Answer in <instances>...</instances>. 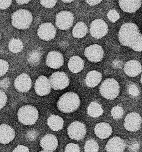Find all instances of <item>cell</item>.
I'll return each instance as SVG.
<instances>
[{"instance_id": "obj_22", "label": "cell", "mask_w": 142, "mask_h": 152, "mask_svg": "<svg viewBox=\"0 0 142 152\" xmlns=\"http://www.w3.org/2000/svg\"><path fill=\"white\" fill-rule=\"evenodd\" d=\"M84 66L83 59L78 56H73L69 59L68 67L73 73H78L82 71Z\"/></svg>"}, {"instance_id": "obj_42", "label": "cell", "mask_w": 142, "mask_h": 152, "mask_svg": "<svg viewBox=\"0 0 142 152\" xmlns=\"http://www.w3.org/2000/svg\"><path fill=\"white\" fill-rule=\"evenodd\" d=\"M52 152V151H46V150H43V151H41V152Z\"/></svg>"}, {"instance_id": "obj_15", "label": "cell", "mask_w": 142, "mask_h": 152, "mask_svg": "<svg viewBox=\"0 0 142 152\" xmlns=\"http://www.w3.org/2000/svg\"><path fill=\"white\" fill-rule=\"evenodd\" d=\"M46 63L51 68L58 69L61 67L64 64L62 54L59 51H51L47 56Z\"/></svg>"}, {"instance_id": "obj_20", "label": "cell", "mask_w": 142, "mask_h": 152, "mask_svg": "<svg viewBox=\"0 0 142 152\" xmlns=\"http://www.w3.org/2000/svg\"><path fill=\"white\" fill-rule=\"evenodd\" d=\"M112 127L107 123H99L97 124L94 128V133L101 140L108 138L112 134Z\"/></svg>"}, {"instance_id": "obj_5", "label": "cell", "mask_w": 142, "mask_h": 152, "mask_svg": "<svg viewBox=\"0 0 142 152\" xmlns=\"http://www.w3.org/2000/svg\"><path fill=\"white\" fill-rule=\"evenodd\" d=\"M120 91L118 82L114 78L105 80L100 87V95L109 100H114L118 97Z\"/></svg>"}, {"instance_id": "obj_27", "label": "cell", "mask_w": 142, "mask_h": 152, "mask_svg": "<svg viewBox=\"0 0 142 152\" xmlns=\"http://www.w3.org/2000/svg\"><path fill=\"white\" fill-rule=\"evenodd\" d=\"M23 48V43L22 41L17 38H12L10 40L9 43L10 51L13 53L20 52Z\"/></svg>"}, {"instance_id": "obj_9", "label": "cell", "mask_w": 142, "mask_h": 152, "mask_svg": "<svg viewBox=\"0 0 142 152\" xmlns=\"http://www.w3.org/2000/svg\"><path fill=\"white\" fill-rule=\"evenodd\" d=\"M89 31L93 38L100 39L108 34V26L102 19H96L91 22Z\"/></svg>"}, {"instance_id": "obj_41", "label": "cell", "mask_w": 142, "mask_h": 152, "mask_svg": "<svg viewBox=\"0 0 142 152\" xmlns=\"http://www.w3.org/2000/svg\"><path fill=\"white\" fill-rule=\"evenodd\" d=\"M74 1H64V0H63L62 2L63 3H71V2H73Z\"/></svg>"}, {"instance_id": "obj_4", "label": "cell", "mask_w": 142, "mask_h": 152, "mask_svg": "<svg viewBox=\"0 0 142 152\" xmlns=\"http://www.w3.org/2000/svg\"><path fill=\"white\" fill-rule=\"evenodd\" d=\"M38 117L37 109L31 105L22 106L17 112V118L19 122L25 126L34 125L37 122Z\"/></svg>"}, {"instance_id": "obj_17", "label": "cell", "mask_w": 142, "mask_h": 152, "mask_svg": "<svg viewBox=\"0 0 142 152\" xmlns=\"http://www.w3.org/2000/svg\"><path fill=\"white\" fill-rule=\"evenodd\" d=\"M15 137V131L12 127L6 124L0 125V143L7 144Z\"/></svg>"}, {"instance_id": "obj_13", "label": "cell", "mask_w": 142, "mask_h": 152, "mask_svg": "<svg viewBox=\"0 0 142 152\" xmlns=\"http://www.w3.org/2000/svg\"><path fill=\"white\" fill-rule=\"evenodd\" d=\"M51 86L49 79L45 76H40L36 80L34 90L40 96H45L50 93Z\"/></svg>"}, {"instance_id": "obj_33", "label": "cell", "mask_w": 142, "mask_h": 152, "mask_svg": "<svg viewBox=\"0 0 142 152\" xmlns=\"http://www.w3.org/2000/svg\"><path fill=\"white\" fill-rule=\"evenodd\" d=\"M107 17L110 21L114 23L119 20L120 15L116 10H111L107 13Z\"/></svg>"}, {"instance_id": "obj_19", "label": "cell", "mask_w": 142, "mask_h": 152, "mask_svg": "<svg viewBox=\"0 0 142 152\" xmlns=\"http://www.w3.org/2000/svg\"><path fill=\"white\" fill-rule=\"evenodd\" d=\"M40 145L43 150L53 152L58 147L59 141L55 135L47 134L40 140Z\"/></svg>"}, {"instance_id": "obj_30", "label": "cell", "mask_w": 142, "mask_h": 152, "mask_svg": "<svg viewBox=\"0 0 142 152\" xmlns=\"http://www.w3.org/2000/svg\"><path fill=\"white\" fill-rule=\"evenodd\" d=\"M133 51L136 52L142 51V34H141L130 47Z\"/></svg>"}, {"instance_id": "obj_35", "label": "cell", "mask_w": 142, "mask_h": 152, "mask_svg": "<svg viewBox=\"0 0 142 152\" xmlns=\"http://www.w3.org/2000/svg\"><path fill=\"white\" fill-rule=\"evenodd\" d=\"M7 101V96L4 91L0 89V110L6 106Z\"/></svg>"}, {"instance_id": "obj_14", "label": "cell", "mask_w": 142, "mask_h": 152, "mask_svg": "<svg viewBox=\"0 0 142 152\" xmlns=\"http://www.w3.org/2000/svg\"><path fill=\"white\" fill-rule=\"evenodd\" d=\"M15 88L19 92H28L32 87V80L29 75L21 73L17 76L14 82Z\"/></svg>"}, {"instance_id": "obj_24", "label": "cell", "mask_w": 142, "mask_h": 152, "mask_svg": "<svg viewBox=\"0 0 142 152\" xmlns=\"http://www.w3.org/2000/svg\"><path fill=\"white\" fill-rule=\"evenodd\" d=\"M47 124L52 131H59L63 128L64 121L57 115L51 114L47 119Z\"/></svg>"}, {"instance_id": "obj_10", "label": "cell", "mask_w": 142, "mask_h": 152, "mask_svg": "<svg viewBox=\"0 0 142 152\" xmlns=\"http://www.w3.org/2000/svg\"><path fill=\"white\" fill-rule=\"evenodd\" d=\"M84 55L89 61L97 63L103 59L104 51L101 46L94 44L85 48Z\"/></svg>"}, {"instance_id": "obj_29", "label": "cell", "mask_w": 142, "mask_h": 152, "mask_svg": "<svg viewBox=\"0 0 142 152\" xmlns=\"http://www.w3.org/2000/svg\"><path fill=\"white\" fill-rule=\"evenodd\" d=\"M123 114L124 110L121 106H115L111 110V115L114 119L121 118Z\"/></svg>"}, {"instance_id": "obj_34", "label": "cell", "mask_w": 142, "mask_h": 152, "mask_svg": "<svg viewBox=\"0 0 142 152\" xmlns=\"http://www.w3.org/2000/svg\"><path fill=\"white\" fill-rule=\"evenodd\" d=\"M65 152H81L80 146L76 144H68L65 148Z\"/></svg>"}, {"instance_id": "obj_18", "label": "cell", "mask_w": 142, "mask_h": 152, "mask_svg": "<svg viewBox=\"0 0 142 152\" xmlns=\"http://www.w3.org/2000/svg\"><path fill=\"white\" fill-rule=\"evenodd\" d=\"M142 71V65L137 60H130L124 65V72L130 77H137Z\"/></svg>"}, {"instance_id": "obj_8", "label": "cell", "mask_w": 142, "mask_h": 152, "mask_svg": "<svg viewBox=\"0 0 142 152\" xmlns=\"http://www.w3.org/2000/svg\"><path fill=\"white\" fill-rule=\"evenodd\" d=\"M87 133L85 124L80 121L72 123L67 128V134L72 140H82Z\"/></svg>"}, {"instance_id": "obj_1", "label": "cell", "mask_w": 142, "mask_h": 152, "mask_svg": "<svg viewBox=\"0 0 142 152\" xmlns=\"http://www.w3.org/2000/svg\"><path fill=\"white\" fill-rule=\"evenodd\" d=\"M141 34L136 24L132 22L124 23L119 30V41L122 46L130 48Z\"/></svg>"}, {"instance_id": "obj_7", "label": "cell", "mask_w": 142, "mask_h": 152, "mask_svg": "<svg viewBox=\"0 0 142 152\" xmlns=\"http://www.w3.org/2000/svg\"><path fill=\"white\" fill-rule=\"evenodd\" d=\"M74 16L70 11H62L58 13L56 16V25L61 30H67L73 24Z\"/></svg>"}, {"instance_id": "obj_37", "label": "cell", "mask_w": 142, "mask_h": 152, "mask_svg": "<svg viewBox=\"0 0 142 152\" xmlns=\"http://www.w3.org/2000/svg\"><path fill=\"white\" fill-rule=\"evenodd\" d=\"M12 1L7 0V1H0V9L1 10H6L10 7L11 4H12Z\"/></svg>"}, {"instance_id": "obj_3", "label": "cell", "mask_w": 142, "mask_h": 152, "mask_svg": "<svg viewBox=\"0 0 142 152\" xmlns=\"http://www.w3.org/2000/svg\"><path fill=\"white\" fill-rule=\"evenodd\" d=\"M32 21V14L25 9L17 10L13 13L11 17L12 25L18 30L29 28Z\"/></svg>"}, {"instance_id": "obj_32", "label": "cell", "mask_w": 142, "mask_h": 152, "mask_svg": "<svg viewBox=\"0 0 142 152\" xmlns=\"http://www.w3.org/2000/svg\"><path fill=\"white\" fill-rule=\"evenodd\" d=\"M9 64L4 59H0V77L4 76L8 72Z\"/></svg>"}, {"instance_id": "obj_39", "label": "cell", "mask_w": 142, "mask_h": 152, "mask_svg": "<svg viewBox=\"0 0 142 152\" xmlns=\"http://www.w3.org/2000/svg\"><path fill=\"white\" fill-rule=\"evenodd\" d=\"M87 3L89 5L91 6H95L96 4H100V2H102V1H86Z\"/></svg>"}, {"instance_id": "obj_36", "label": "cell", "mask_w": 142, "mask_h": 152, "mask_svg": "<svg viewBox=\"0 0 142 152\" xmlns=\"http://www.w3.org/2000/svg\"><path fill=\"white\" fill-rule=\"evenodd\" d=\"M57 2V1L56 0H52V1H40V4L43 7L47 9H52L54 7L55 5Z\"/></svg>"}, {"instance_id": "obj_2", "label": "cell", "mask_w": 142, "mask_h": 152, "mask_svg": "<svg viewBox=\"0 0 142 152\" xmlns=\"http://www.w3.org/2000/svg\"><path fill=\"white\" fill-rule=\"evenodd\" d=\"M80 104L79 96L75 92H68L59 98L57 106L59 110L63 113H71L78 110Z\"/></svg>"}, {"instance_id": "obj_44", "label": "cell", "mask_w": 142, "mask_h": 152, "mask_svg": "<svg viewBox=\"0 0 142 152\" xmlns=\"http://www.w3.org/2000/svg\"><path fill=\"white\" fill-rule=\"evenodd\" d=\"M0 39H1V33H0Z\"/></svg>"}, {"instance_id": "obj_6", "label": "cell", "mask_w": 142, "mask_h": 152, "mask_svg": "<svg viewBox=\"0 0 142 152\" xmlns=\"http://www.w3.org/2000/svg\"><path fill=\"white\" fill-rule=\"evenodd\" d=\"M51 87L55 91H60L66 88L70 85V79L66 73L54 72L49 78Z\"/></svg>"}, {"instance_id": "obj_43", "label": "cell", "mask_w": 142, "mask_h": 152, "mask_svg": "<svg viewBox=\"0 0 142 152\" xmlns=\"http://www.w3.org/2000/svg\"><path fill=\"white\" fill-rule=\"evenodd\" d=\"M141 83L142 84V75L141 76Z\"/></svg>"}, {"instance_id": "obj_40", "label": "cell", "mask_w": 142, "mask_h": 152, "mask_svg": "<svg viewBox=\"0 0 142 152\" xmlns=\"http://www.w3.org/2000/svg\"><path fill=\"white\" fill-rule=\"evenodd\" d=\"M16 2H17V4H28L29 2H30V1L29 0V1H27V0H26V1H16Z\"/></svg>"}, {"instance_id": "obj_38", "label": "cell", "mask_w": 142, "mask_h": 152, "mask_svg": "<svg viewBox=\"0 0 142 152\" xmlns=\"http://www.w3.org/2000/svg\"><path fill=\"white\" fill-rule=\"evenodd\" d=\"M13 152H29V149L23 145H18L15 149Z\"/></svg>"}, {"instance_id": "obj_23", "label": "cell", "mask_w": 142, "mask_h": 152, "mask_svg": "<svg viewBox=\"0 0 142 152\" xmlns=\"http://www.w3.org/2000/svg\"><path fill=\"white\" fill-rule=\"evenodd\" d=\"M102 79V75L100 72L93 70L88 72L86 77V84L90 88L96 87L100 83Z\"/></svg>"}, {"instance_id": "obj_12", "label": "cell", "mask_w": 142, "mask_h": 152, "mask_svg": "<svg viewBox=\"0 0 142 152\" xmlns=\"http://www.w3.org/2000/svg\"><path fill=\"white\" fill-rule=\"evenodd\" d=\"M38 36L42 40L49 41L55 38L56 30L50 22H46L40 25L37 30Z\"/></svg>"}, {"instance_id": "obj_26", "label": "cell", "mask_w": 142, "mask_h": 152, "mask_svg": "<svg viewBox=\"0 0 142 152\" xmlns=\"http://www.w3.org/2000/svg\"><path fill=\"white\" fill-rule=\"evenodd\" d=\"M87 113L90 117L97 118L103 113V109L98 102H92L88 106Z\"/></svg>"}, {"instance_id": "obj_21", "label": "cell", "mask_w": 142, "mask_h": 152, "mask_svg": "<svg viewBox=\"0 0 142 152\" xmlns=\"http://www.w3.org/2000/svg\"><path fill=\"white\" fill-rule=\"evenodd\" d=\"M120 8L125 12L133 13L139 9L142 5L141 0H121L118 1Z\"/></svg>"}, {"instance_id": "obj_11", "label": "cell", "mask_w": 142, "mask_h": 152, "mask_svg": "<svg viewBox=\"0 0 142 152\" xmlns=\"http://www.w3.org/2000/svg\"><path fill=\"white\" fill-rule=\"evenodd\" d=\"M142 122L140 114L136 112H131L125 117L124 126L127 131L136 132L140 129Z\"/></svg>"}, {"instance_id": "obj_25", "label": "cell", "mask_w": 142, "mask_h": 152, "mask_svg": "<svg viewBox=\"0 0 142 152\" xmlns=\"http://www.w3.org/2000/svg\"><path fill=\"white\" fill-rule=\"evenodd\" d=\"M88 31V27L84 22H78L73 29L72 35L76 38H83L87 34Z\"/></svg>"}, {"instance_id": "obj_16", "label": "cell", "mask_w": 142, "mask_h": 152, "mask_svg": "<svg viewBox=\"0 0 142 152\" xmlns=\"http://www.w3.org/2000/svg\"><path fill=\"white\" fill-rule=\"evenodd\" d=\"M126 147V143L119 137H114L109 140L105 145L107 152H124Z\"/></svg>"}, {"instance_id": "obj_28", "label": "cell", "mask_w": 142, "mask_h": 152, "mask_svg": "<svg viewBox=\"0 0 142 152\" xmlns=\"http://www.w3.org/2000/svg\"><path fill=\"white\" fill-rule=\"evenodd\" d=\"M84 149L85 152H98L99 145L95 140H89L85 143Z\"/></svg>"}, {"instance_id": "obj_31", "label": "cell", "mask_w": 142, "mask_h": 152, "mask_svg": "<svg viewBox=\"0 0 142 152\" xmlns=\"http://www.w3.org/2000/svg\"><path fill=\"white\" fill-rule=\"evenodd\" d=\"M127 91L129 94L133 97H137L140 93L138 86L133 83H129L127 86Z\"/></svg>"}]
</instances>
